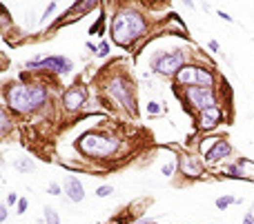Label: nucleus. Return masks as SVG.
I'll return each mask as SVG.
<instances>
[{
	"instance_id": "1",
	"label": "nucleus",
	"mask_w": 254,
	"mask_h": 224,
	"mask_svg": "<svg viewBox=\"0 0 254 224\" xmlns=\"http://www.w3.org/2000/svg\"><path fill=\"white\" fill-rule=\"evenodd\" d=\"M145 31V20L136 11H121L112 20V38L116 45L129 47Z\"/></svg>"
},
{
	"instance_id": "2",
	"label": "nucleus",
	"mask_w": 254,
	"mask_h": 224,
	"mask_svg": "<svg viewBox=\"0 0 254 224\" xmlns=\"http://www.w3.org/2000/svg\"><path fill=\"white\" fill-rule=\"evenodd\" d=\"M47 100V89L45 87H25L16 85L7 91V102L14 111L18 113H29V111L38 109Z\"/></svg>"
},
{
	"instance_id": "3",
	"label": "nucleus",
	"mask_w": 254,
	"mask_h": 224,
	"mask_svg": "<svg viewBox=\"0 0 254 224\" xmlns=\"http://www.w3.org/2000/svg\"><path fill=\"white\" fill-rule=\"evenodd\" d=\"M78 149L85 155H92V158H105V155H112L118 149V140L92 131V133H85L78 140Z\"/></svg>"
},
{
	"instance_id": "4",
	"label": "nucleus",
	"mask_w": 254,
	"mask_h": 224,
	"mask_svg": "<svg viewBox=\"0 0 254 224\" xmlns=\"http://www.w3.org/2000/svg\"><path fill=\"white\" fill-rule=\"evenodd\" d=\"M183 62H185V56L181 51H158L156 56L152 58V69L156 74H163V75H169V74H178L183 69Z\"/></svg>"
},
{
	"instance_id": "5",
	"label": "nucleus",
	"mask_w": 254,
	"mask_h": 224,
	"mask_svg": "<svg viewBox=\"0 0 254 224\" xmlns=\"http://www.w3.org/2000/svg\"><path fill=\"white\" fill-rule=\"evenodd\" d=\"M176 82L178 85H190V87H203L210 89L214 85V78L208 69L203 67H183V69L176 74Z\"/></svg>"
},
{
	"instance_id": "6",
	"label": "nucleus",
	"mask_w": 254,
	"mask_h": 224,
	"mask_svg": "<svg viewBox=\"0 0 254 224\" xmlns=\"http://www.w3.org/2000/svg\"><path fill=\"white\" fill-rule=\"evenodd\" d=\"M185 98H188L190 107H194L196 111H208L212 107H216V98H214L212 89H203V87H190L185 91Z\"/></svg>"
},
{
	"instance_id": "7",
	"label": "nucleus",
	"mask_w": 254,
	"mask_h": 224,
	"mask_svg": "<svg viewBox=\"0 0 254 224\" xmlns=\"http://www.w3.org/2000/svg\"><path fill=\"white\" fill-rule=\"evenodd\" d=\"M109 93L116 98V102H121L127 109H134V98H132V89L127 85L125 78H114L109 82Z\"/></svg>"
},
{
	"instance_id": "8",
	"label": "nucleus",
	"mask_w": 254,
	"mask_h": 224,
	"mask_svg": "<svg viewBox=\"0 0 254 224\" xmlns=\"http://www.w3.org/2000/svg\"><path fill=\"white\" fill-rule=\"evenodd\" d=\"M85 98H87V91L83 87H74V89H67L63 93V105H65L67 111H76L83 107Z\"/></svg>"
},
{
	"instance_id": "9",
	"label": "nucleus",
	"mask_w": 254,
	"mask_h": 224,
	"mask_svg": "<svg viewBox=\"0 0 254 224\" xmlns=\"http://www.w3.org/2000/svg\"><path fill=\"white\" fill-rule=\"evenodd\" d=\"M29 67H47V69L61 71V74L71 71V62L67 58H63V56H51V58H45V60H34V62H29Z\"/></svg>"
},
{
	"instance_id": "10",
	"label": "nucleus",
	"mask_w": 254,
	"mask_h": 224,
	"mask_svg": "<svg viewBox=\"0 0 254 224\" xmlns=\"http://www.w3.org/2000/svg\"><path fill=\"white\" fill-rule=\"evenodd\" d=\"M219 120H221V109L219 107H212V109H208V111L201 113V118H198V127H201L203 131H210V129H214V127L219 125Z\"/></svg>"
},
{
	"instance_id": "11",
	"label": "nucleus",
	"mask_w": 254,
	"mask_h": 224,
	"mask_svg": "<svg viewBox=\"0 0 254 224\" xmlns=\"http://www.w3.org/2000/svg\"><path fill=\"white\" fill-rule=\"evenodd\" d=\"M232 153V147L225 142V140H216L214 142V147L205 153V158L210 160V162H219V160H223V158H228V155Z\"/></svg>"
},
{
	"instance_id": "12",
	"label": "nucleus",
	"mask_w": 254,
	"mask_h": 224,
	"mask_svg": "<svg viewBox=\"0 0 254 224\" xmlns=\"http://www.w3.org/2000/svg\"><path fill=\"white\" fill-rule=\"evenodd\" d=\"M65 193L69 195L71 202H83V198H85V189H83L81 180L78 178H67L65 180Z\"/></svg>"
},
{
	"instance_id": "13",
	"label": "nucleus",
	"mask_w": 254,
	"mask_h": 224,
	"mask_svg": "<svg viewBox=\"0 0 254 224\" xmlns=\"http://www.w3.org/2000/svg\"><path fill=\"white\" fill-rule=\"evenodd\" d=\"M181 171H183L188 178H198V175L203 173V165H201V160H196V158H183L181 160Z\"/></svg>"
},
{
	"instance_id": "14",
	"label": "nucleus",
	"mask_w": 254,
	"mask_h": 224,
	"mask_svg": "<svg viewBox=\"0 0 254 224\" xmlns=\"http://www.w3.org/2000/svg\"><path fill=\"white\" fill-rule=\"evenodd\" d=\"M14 167L21 171V173H31V171L36 169V165L31 162L29 158H18V160H14Z\"/></svg>"
},
{
	"instance_id": "15",
	"label": "nucleus",
	"mask_w": 254,
	"mask_h": 224,
	"mask_svg": "<svg viewBox=\"0 0 254 224\" xmlns=\"http://www.w3.org/2000/svg\"><path fill=\"white\" fill-rule=\"evenodd\" d=\"M236 165H239V169H241V175H243L245 180H250L254 175V162H250V160H245V158H241L239 162H236Z\"/></svg>"
},
{
	"instance_id": "16",
	"label": "nucleus",
	"mask_w": 254,
	"mask_h": 224,
	"mask_svg": "<svg viewBox=\"0 0 254 224\" xmlns=\"http://www.w3.org/2000/svg\"><path fill=\"white\" fill-rule=\"evenodd\" d=\"M234 202H239V200L234 198V195H223V198H219V200H216V209H221V211H223V209H228L230 205H234Z\"/></svg>"
},
{
	"instance_id": "17",
	"label": "nucleus",
	"mask_w": 254,
	"mask_h": 224,
	"mask_svg": "<svg viewBox=\"0 0 254 224\" xmlns=\"http://www.w3.org/2000/svg\"><path fill=\"white\" fill-rule=\"evenodd\" d=\"M42 213H45V222L47 224H58V222H61V220H58V213L51 209V206H45V211H42Z\"/></svg>"
},
{
	"instance_id": "18",
	"label": "nucleus",
	"mask_w": 254,
	"mask_h": 224,
	"mask_svg": "<svg viewBox=\"0 0 254 224\" xmlns=\"http://www.w3.org/2000/svg\"><path fill=\"white\" fill-rule=\"evenodd\" d=\"M112 187H109V185H105V187H98V189H96V195H98V198H107V195H109V193H112Z\"/></svg>"
},
{
	"instance_id": "19",
	"label": "nucleus",
	"mask_w": 254,
	"mask_h": 224,
	"mask_svg": "<svg viewBox=\"0 0 254 224\" xmlns=\"http://www.w3.org/2000/svg\"><path fill=\"white\" fill-rule=\"evenodd\" d=\"M0 120H2V133H7V129H9V120H7V111L5 109L0 111Z\"/></svg>"
},
{
	"instance_id": "20",
	"label": "nucleus",
	"mask_w": 254,
	"mask_h": 224,
	"mask_svg": "<svg viewBox=\"0 0 254 224\" xmlns=\"http://www.w3.org/2000/svg\"><path fill=\"white\" fill-rule=\"evenodd\" d=\"M148 113H149V115L161 113V105H156V102H149V105H148Z\"/></svg>"
},
{
	"instance_id": "21",
	"label": "nucleus",
	"mask_w": 254,
	"mask_h": 224,
	"mask_svg": "<svg viewBox=\"0 0 254 224\" xmlns=\"http://www.w3.org/2000/svg\"><path fill=\"white\" fill-rule=\"evenodd\" d=\"M54 9H56V2H49V7H47V9H45V14H42V20H45V18H49V16L54 14Z\"/></svg>"
},
{
	"instance_id": "22",
	"label": "nucleus",
	"mask_w": 254,
	"mask_h": 224,
	"mask_svg": "<svg viewBox=\"0 0 254 224\" xmlns=\"http://www.w3.org/2000/svg\"><path fill=\"white\" fill-rule=\"evenodd\" d=\"M16 202H18V195H16V193H9V195H7V202H5V205H16Z\"/></svg>"
},
{
	"instance_id": "23",
	"label": "nucleus",
	"mask_w": 254,
	"mask_h": 224,
	"mask_svg": "<svg viewBox=\"0 0 254 224\" xmlns=\"http://www.w3.org/2000/svg\"><path fill=\"white\" fill-rule=\"evenodd\" d=\"M216 14H219V18H223L225 22H234V18L230 14H225V11H216Z\"/></svg>"
},
{
	"instance_id": "24",
	"label": "nucleus",
	"mask_w": 254,
	"mask_h": 224,
	"mask_svg": "<svg viewBox=\"0 0 254 224\" xmlns=\"http://www.w3.org/2000/svg\"><path fill=\"white\" fill-rule=\"evenodd\" d=\"M107 54H109V47H107L105 42H103V45L98 47V56H107Z\"/></svg>"
},
{
	"instance_id": "25",
	"label": "nucleus",
	"mask_w": 254,
	"mask_h": 224,
	"mask_svg": "<svg viewBox=\"0 0 254 224\" xmlns=\"http://www.w3.org/2000/svg\"><path fill=\"white\" fill-rule=\"evenodd\" d=\"M161 171H163V175H172V173H174V167H172V165H165Z\"/></svg>"
},
{
	"instance_id": "26",
	"label": "nucleus",
	"mask_w": 254,
	"mask_h": 224,
	"mask_svg": "<svg viewBox=\"0 0 254 224\" xmlns=\"http://www.w3.org/2000/svg\"><path fill=\"white\" fill-rule=\"evenodd\" d=\"M7 213H9V211H7V205H2L0 206V220H2V222L7 220Z\"/></svg>"
},
{
	"instance_id": "27",
	"label": "nucleus",
	"mask_w": 254,
	"mask_h": 224,
	"mask_svg": "<svg viewBox=\"0 0 254 224\" xmlns=\"http://www.w3.org/2000/svg\"><path fill=\"white\" fill-rule=\"evenodd\" d=\"M27 211V200H21V202H18V213H25Z\"/></svg>"
},
{
	"instance_id": "28",
	"label": "nucleus",
	"mask_w": 254,
	"mask_h": 224,
	"mask_svg": "<svg viewBox=\"0 0 254 224\" xmlns=\"http://www.w3.org/2000/svg\"><path fill=\"white\" fill-rule=\"evenodd\" d=\"M243 224H254V211H250L248 215H245V220H243Z\"/></svg>"
},
{
	"instance_id": "29",
	"label": "nucleus",
	"mask_w": 254,
	"mask_h": 224,
	"mask_svg": "<svg viewBox=\"0 0 254 224\" xmlns=\"http://www.w3.org/2000/svg\"><path fill=\"white\" fill-rule=\"evenodd\" d=\"M49 193L51 195H58V193H61V187H58V185H49Z\"/></svg>"
},
{
	"instance_id": "30",
	"label": "nucleus",
	"mask_w": 254,
	"mask_h": 224,
	"mask_svg": "<svg viewBox=\"0 0 254 224\" xmlns=\"http://www.w3.org/2000/svg\"><path fill=\"white\" fill-rule=\"evenodd\" d=\"M210 49H212V51H219V42H214V40H212V42H210Z\"/></svg>"
}]
</instances>
